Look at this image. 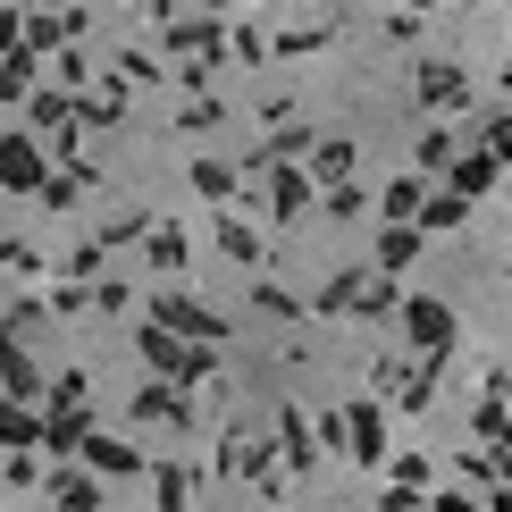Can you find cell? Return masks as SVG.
Here are the masks:
<instances>
[{
  "label": "cell",
  "mask_w": 512,
  "mask_h": 512,
  "mask_svg": "<svg viewBox=\"0 0 512 512\" xmlns=\"http://www.w3.org/2000/svg\"><path fill=\"white\" fill-rule=\"evenodd\" d=\"M387 471H395V496H420L429 487V462L420 454H387Z\"/></svg>",
  "instance_id": "29"
},
{
  "label": "cell",
  "mask_w": 512,
  "mask_h": 512,
  "mask_svg": "<svg viewBox=\"0 0 512 512\" xmlns=\"http://www.w3.org/2000/svg\"><path fill=\"white\" fill-rule=\"evenodd\" d=\"M479 512H512V479H504V487H496V496H487Z\"/></svg>",
  "instance_id": "36"
},
{
  "label": "cell",
  "mask_w": 512,
  "mask_h": 512,
  "mask_svg": "<svg viewBox=\"0 0 512 512\" xmlns=\"http://www.w3.org/2000/svg\"><path fill=\"white\" fill-rule=\"evenodd\" d=\"M202 9H219V0H202Z\"/></svg>",
  "instance_id": "38"
},
{
  "label": "cell",
  "mask_w": 512,
  "mask_h": 512,
  "mask_svg": "<svg viewBox=\"0 0 512 512\" xmlns=\"http://www.w3.org/2000/svg\"><path fill=\"white\" fill-rule=\"evenodd\" d=\"M101 487H110V479H101L93 462H59V471L42 479V496H51L59 512H101Z\"/></svg>",
  "instance_id": "5"
},
{
  "label": "cell",
  "mask_w": 512,
  "mask_h": 512,
  "mask_svg": "<svg viewBox=\"0 0 512 512\" xmlns=\"http://www.w3.org/2000/svg\"><path fill=\"white\" fill-rule=\"evenodd\" d=\"M42 177H51V152H42L34 126H17V135H0V194H42Z\"/></svg>",
  "instance_id": "1"
},
{
  "label": "cell",
  "mask_w": 512,
  "mask_h": 512,
  "mask_svg": "<svg viewBox=\"0 0 512 512\" xmlns=\"http://www.w3.org/2000/svg\"><path fill=\"white\" fill-rule=\"evenodd\" d=\"M143 420H160V429H194V403H185L177 378H152L143 370V387H135V429Z\"/></svg>",
  "instance_id": "3"
},
{
  "label": "cell",
  "mask_w": 512,
  "mask_h": 512,
  "mask_svg": "<svg viewBox=\"0 0 512 512\" xmlns=\"http://www.w3.org/2000/svg\"><path fill=\"white\" fill-rule=\"evenodd\" d=\"M118 118H126V76H110V84L84 93V126H118Z\"/></svg>",
  "instance_id": "20"
},
{
  "label": "cell",
  "mask_w": 512,
  "mask_h": 512,
  "mask_svg": "<svg viewBox=\"0 0 512 512\" xmlns=\"http://www.w3.org/2000/svg\"><path fill=\"white\" fill-rule=\"evenodd\" d=\"M185 353H194V336L160 328V319H135V361H143L152 378H177V370H185Z\"/></svg>",
  "instance_id": "4"
},
{
  "label": "cell",
  "mask_w": 512,
  "mask_h": 512,
  "mask_svg": "<svg viewBox=\"0 0 512 512\" xmlns=\"http://www.w3.org/2000/svg\"><path fill=\"white\" fill-rule=\"evenodd\" d=\"M17 42H26V9H0V59H9Z\"/></svg>",
  "instance_id": "35"
},
{
  "label": "cell",
  "mask_w": 512,
  "mask_h": 512,
  "mask_svg": "<svg viewBox=\"0 0 512 512\" xmlns=\"http://www.w3.org/2000/svg\"><path fill=\"white\" fill-rule=\"evenodd\" d=\"M118 76H126V84H160V59H143V51H126V59H118Z\"/></svg>",
  "instance_id": "33"
},
{
  "label": "cell",
  "mask_w": 512,
  "mask_h": 512,
  "mask_svg": "<svg viewBox=\"0 0 512 512\" xmlns=\"http://www.w3.org/2000/svg\"><path fill=\"white\" fill-rule=\"evenodd\" d=\"M42 412H93V378H84V370H59L51 395H42Z\"/></svg>",
  "instance_id": "18"
},
{
  "label": "cell",
  "mask_w": 512,
  "mask_h": 512,
  "mask_svg": "<svg viewBox=\"0 0 512 512\" xmlns=\"http://www.w3.org/2000/svg\"><path fill=\"white\" fill-rule=\"evenodd\" d=\"M9 269H17V252H9V244H0V277H9Z\"/></svg>",
  "instance_id": "37"
},
{
  "label": "cell",
  "mask_w": 512,
  "mask_h": 512,
  "mask_svg": "<svg viewBox=\"0 0 512 512\" xmlns=\"http://www.w3.org/2000/svg\"><path fill=\"white\" fill-rule=\"evenodd\" d=\"M84 462H93L101 479H143V445H135V437H110V429L84 437Z\"/></svg>",
  "instance_id": "8"
},
{
  "label": "cell",
  "mask_w": 512,
  "mask_h": 512,
  "mask_svg": "<svg viewBox=\"0 0 512 512\" xmlns=\"http://www.w3.org/2000/svg\"><path fill=\"white\" fill-rule=\"evenodd\" d=\"M345 462H387V412L378 403H345Z\"/></svg>",
  "instance_id": "6"
},
{
  "label": "cell",
  "mask_w": 512,
  "mask_h": 512,
  "mask_svg": "<svg viewBox=\"0 0 512 512\" xmlns=\"http://www.w3.org/2000/svg\"><path fill=\"white\" fill-rule=\"evenodd\" d=\"M143 261H152L160 277H177L185 261H194V244H185V227H177V219H152V227H143Z\"/></svg>",
  "instance_id": "11"
},
{
  "label": "cell",
  "mask_w": 512,
  "mask_h": 512,
  "mask_svg": "<svg viewBox=\"0 0 512 512\" xmlns=\"http://www.w3.org/2000/svg\"><path fill=\"white\" fill-rule=\"evenodd\" d=\"M361 303H370V277H361V269H336L328 286H319V303H311V311H328V319H361Z\"/></svg>",
  "instance_id": "14"
},
{
  "label": "cell",
  "mask_w": 512,
  "mask_h": 512,
  "mask_svg": "<svg viewBox=\"0 0 512 512\" xmlns=\"http://www.w3.org/2000/svg\"><path fill=\"white\" fill-rule=\"evenodd\" d=\"M403 336H412L429 361H445V345H454V311L445 303H403Z\"/></svg>",
  "instance_id": "9"
},
{
  "label": "cell",
  "mask_w": 512,
  "mask_h": 512,
  "mask_svg": "<svg viewBox=\"0 0 512 512\" xmlns=\"http://www.w3.org/2000/svg\"><path fill=\"white\" fill-rule=\"evenodd\" d=\"M93 311H101V319L135 311V286H126V277H93Z\"/></svg>",
  "instance_id": "27"
},
{
  "label": "cell",
  "mask_w": 512,
  "mask_h": 512,
  "mask_svg": "<svg viewBox=\"0 0 512 512\" xmlns=\"http://www.w3.org/2000/svg\"><path fill=\"white\" fill-rule=\"evenodd\" d=\"M101 252H110L101 236H93V244H76V252H68V277H84V286H93V277H101Z\"/></svg>",
  "instance_id": "30"
},
{
  "label": "cell",
  "mask_w": 512,
  "mask_h": 512,
  "mask_svg": "<svg viewBox=\"0 0 512 512\" xmlns=\"http://www.w3.org/2000/svg\"><path fill=\"white\" fill-rule=\"evenodd\" d=\"M9 445H42V403L0 395V454H9Z\"/></svg>",
  "instance_id": "16"
},
{
  "label": "cell",
  "mask_w": 512,
  "mask_h": 512,
  "mask_svg": "<svg viewBox=\"0 0 512 512\" xmlns=\"http://www.w3.org/2000/svg\"><path fill=\"white\" fill-rule=\"evenodd\" d=\"M143 319H160V328H177V336H194V345H227V319L210 311V303H194V294H152V303H143Z\"/></svg>",
  "instance_id": "2"
},
{
  "label": "cell",
  "mask_w": 512,
  "mask_h": 512,
  "mask_svg": "<svg viewBox=\"0 0 512 512\" xmlns=\"http://www.w3.org/2000/svg\"><path fill=\"white\" fill-rule=\"evenodd\" d=\"M412 252H420V236H412V227H403V219H395V227H387V236H378V269H387V277H395L403 261H412Z\"/></svg>",
  "instance_id": "25"
},
{
  "label": "cell",
  "mask_w": 512,
  "mask_h": 512,
  "mask_svg": "<svg viewBox=\"0 0 512 512\" xmlns=\"http://www.w3.org/2000/svg\"><path fill=\"white\" fill-rule=\"evenodd\" d=\"M219 252H227V261H261V227H252V219H219Z\"/></svg>",
  "instance_id": "22"
},
{
  "label": "cell",
  "mask_w": 512,
  "mask_h": 512,
  "mask_svg": "<svg viewBox=\"0 0 512 512\" xmlns=\"http://www.w3.org/2000/svg\"><path fill=\"white\" fill-rule=\"evenodd\" d=\"M76 34V17L59 9V17H26V51H59V42Z\"/></svg>",
  "instance_id": "24"
},
{
  "label": "cell",
  "mask_w": 512,
  "mask_h": 512,
  "mask_svg": "<svg viewBox=\"0 0 512 512\" xmlns=\"http://www.w3.org/2000/svg\"><path fill=\"white\" fill-rule=\"evenodd\" d=\"M194 194L202 202H236V168L227 160H194Z\"/></svg>",
  "instance_id": "23"
},
{
  "label": "cell",
  "mask_w": 512,
  "mask_h": 512,
  "mask_svg": "<svg viewBox=\"0 0 512 512\" xmlns=\"http://www.w3.org/2000/svg\"><path fill=\"white\" fill-rule=\"evenodd\" d=\"M84 185H93V168H84V160H59L51 168V177H42V210H76V194H84Z\"/></svg>",
  "instance_id": "17"
},
{
  "label": "cell",
  "mask_w": 512,
  "mask_h": 512,
  "mask_svg": "<svg viewBox=\"0 0 512 512\" xmlns=\"http://www.w3.org/2000/svg\"><path fill=\"white\" fill-rule=\"evenodd\" d=\"M42 319H51V294H9L0 328H9V336H42Z\"/></svg>",
  "instance_id": "19"
},
{
  "label": "cell",
  "mask_w": 512,
  "mask_h": 512,
  "mask_svg": "<svg viewBox=\"0 0 512 512\" xmlns=\"http://www.w3.org/2000/svg\"><path fill=\"white\" fill-rule=\"evenodd\" d=\"M345 168H353V143H319V152H311V177L319 185H345Z\"/></svg>",
  "instance_id": "26"
},
{
  "label": "cell",
  "mask_w": 512,
  "mask_h": 512,
  "mask_svg": "<svg viewBox=\"0 0 512 512\" xmlns=\"http://www.w3.org/2000/svg\"><path fill=\"white\" fill-rule=\"evenodd\" d=\"M34 59H42V51H26V42L0 59V101H26V93H34Z\"/></svg>",
  "instance_id": "21"
},
{
  "label": "cell",
  "mask_w": 512,
  "mask_h": 512,
  "mask_svg": "<svg viewBox=\"0 0 512 512\" xmlns=\"http://www.w3.org/2000/svg\"><path fill=\"white\" fill-rule=\"evenodd\" d=\"M252 168H269V210L277 219H294L311 202V168H286V160H252Z\"/></svg>",
  "instance_id": "13"
},
{
  "label": "cell",
  "mask_w": 512,
  "mask_h": 512,
  "mask_svg": "<svg viewBox=\"0 0 512 512\" xmlns=\"http://www.w3.org/2000/svg\"><path fill=\"white\" fill-rule=\"evenodd\" d=\"M387 219H420V185H412V177L387 185Z\"/></svg>",
  "instance_id": "31"
},
{
  "label": "cell",
  "mask_w": 512,
  "mask_h": 512,
  "mask_svg": "<svg viewBox=\"0 0 512 512\" xmlns=\"http://www.w3.org/2000/svg\"><path fill=\"white\" fill-rule=\"evenodd\" d=\"M84 437H93V412H42V454L51 462H84Z\"/></svg>",
  "instance_id": "10"
},
{
  "label": "cell",
  "mask_w": 512,
  "mask_h": 512,
  "mask_svg": "<svg viewBox=\"0 0 512 512\" xmlns=\"http://www.w3.org/2000/svg\"><path fill=\"white\" fill-rule=\"evenodd\" d=\"M194 496H202V471H194V462H160V471H152V504H160V512H194Z\"/></svg>",
  "instance_id": "12"
},
{
  "label": "cell",
  "mask_w": 512,
  "mask_h": 512,
  "mask_svg": "<svg viewBox=\"0 0 512 512\" xmlns=\"http://www.w3.org/2000/svg\"><path fill=\"white\" fill-rule=\"evenodd\" d=\"M277 462H286V471H311V462H319V420L311 412H294V403H286V412H277Z\"/></svg>",
  "instance_id": "7"
},
{
  "label": "cell",
  "mask_w": 512,
  "mask_h": 512,
  "mask_svg": "<svg viewBox=\"0 0 512 512\" xmlns=\"http://www.w3.org/2000/svg\"><path fill=\"white\" fill-rule=\"evenodd\" d=\"M68 118H76V93H59V84H34V93H26V126H34V135H59Z\"/></svg>",
  "instance_id": "15"
},
{
  "label": "cell",
  "mask_w": 512,
  "mask_h": 512,
  "mask_svg": "<svg viewBox=\"0 0 512 512\" xmlns=\"http://www.w3.org/2000/svg\"><path fill=\"white\" fill-rule=\"evenodd\" d=\"M420 219H429V227H454V219H462V194H437V202H420Z\"/></svg>",
  "instance_id": "34"
},
{
  "label": "cell",
  "mask_w": 512,
  "mask_h": 512,
  "mask_svg": "<svg viewBox=\"0 0 512 512\" xmlns=\"http://www.w3.org/2000/svg\"><path fill=\"white\" fill-rule=\"evenodd\" d=\"M252 303H261L269 319H294V311H303V303H294V294H286V286H252Z\"/></svg>",
  "instance_id": "32"
},
{
  "label": "cell",
  "mask_w": 512,
  "mask_h": 512,
  "mask_svg": "<svg viewBox=\"0 0 512 512\" xmlns=\"http://www.w3.org/2000/svg\"><path fill=\"white\" fill-rule=\"evenodd\" d=\"M471 429H479V445H504V437H512V412H504L496 395H487L479 412H471Z\"/></svg>",
  "instance_id": "28"
}]
</instances>
